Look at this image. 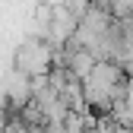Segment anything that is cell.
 Returning a JSON list of instances; mask_svg holds the SVG:
<instances>
[{"label": "cell", "instance_id": "1", "mask_svg": "<svg viewBox=\"0 0 133 133\" xmlns=\"http://www.w3.org/2000/svg\"><path fill=\"white\" fill-rule=\"evenodd\" d=\"M57 54H54V48L48 44V38H25L16 44V51H13V73H19L25 76L29 82H35V79H44L48 73H51V66H54Z\"/></svg>", "mask_w": 133, "mask_h": 133}, {"label": "cell", "instance_id": "2", "mask_svg": "<svg viewBox=\"0 0 133 133\" xmlns=\"http://www.w3.org/2000/svg\"><path fill=\"white\" fill-rule=\"evenodd\" d=\"M6 124H10V114H6V108H3V105H0V133L6 130Z\"/></svg>", "mask_w": 133, "mask_h": 133}]
</instances>
